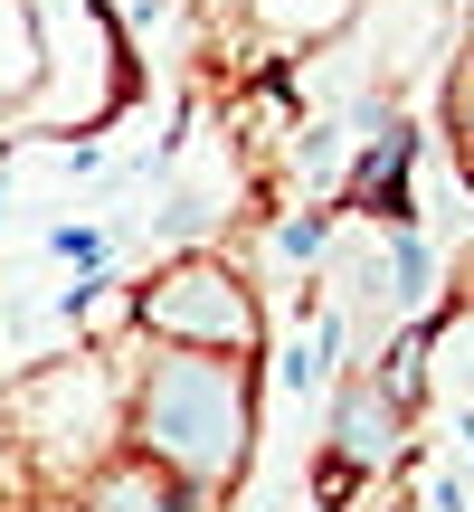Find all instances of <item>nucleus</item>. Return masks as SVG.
Wrapping results in <instances>:
<instances>
[{
	"instance_id": "4",
	"label": "nucleus",
	"mask_w": 474,
	"mask_h": 512,
	"mask_svg": "<svg viewBox=\"0 0 474 512\" xmlns=\"http://www.w3.org/2000/svg\"><path fill=\"white\" fill-rule=\"evenodd\" d=\"M133 332L162 342V351H228V361H256L266 304H256V285L219 247H190V256H171V266H152L143 285H133Z\"/></svg>"
},
{
	"instance_id": "3",
	"label": "nucleus",
	"mask_w": 474,
	"mask_h": 512,
	"mask_svg": "<svg viewBox=\"0 0 474 512\" xmlns=\"http://www.w3.org/2000/svg\"><path fill=\"white\" fill-rule=\"evenodd\" d=\"M10 456H29L48 484H86L105 456H124V380L114 361H48L10 389Z\"/></svg>"
},
{
	"instance_id": "10",
	"label": "nucleus",
	"mask_w": 474,
	"mask_h": 512,
	"mask_svg": "<svg viewBox=\"0 0 474 512\" xmlns=\"http://www.w3.org/2000/svg\"><path fill=\"white\" fill-rule=\"evenodd\" d=\"M446 133H456V162L474 190V48H456V67H446Z\"/></svg>"
},
{
	"instance_id": "8",
	"label": "nucleus",
	"mask_w": 474,
	"mask_h": 512,
	"mask_svg": "<svg viewBox=\"0 0 474 512\" xmlns=\"http://www.w3.org/2000/svg\"><path fill=\"white\" fill-rule=\"evenodd\" d=\"M237 19L266 48H313V38H342L361 19V0H237Z\"/></svg>"
},
{
	"instance_id": "7",
	"label": "nucleus",
	"mask_w": 474,
	"mask_h": 512,
	"mask_svg": "<svg viewBox=\"0 0 474 512\" xmlns=\"http://www.w3.org/2000/svg\"><path fill=\"white\" fill-rule=\"evenodd\" d=\"M437 332H446V313H408V323L380 332V351H370L361 370H370L399 408H427V351H437Z\"/></svg>"
},
{
	"instance_id": "6",
	"label": "nucleus",
	"mask_w": 474,
	"mask_h": 512,
	"mask_svg": "<svg viewBox=\"0 0 474 512\" xmlns=\"http://www.w3.org/2000/svg\"><path fill=\"white\" fill-rule=\"evenodd\" d=\"M76 512H209V503L181 494L162 465H143V456L124 446V456H105V465L86 475V503H76Z\"/></svg>"
},
{
	"instance_id": "5",
	"label": "nucleus",
	"mask_w": 474,
	"mask_h": 512,
	"mask_svg": "<svg viewBox=\"0 0 474 512\" xmlns=\"http://www.w3.org/2000/svg\"><path fill=\"white\" fill-rule=\"evenodd\" d=\"M408 427H418V408H399L370 370H351V380L332 389V418H323V465H313V494H323V503H351V484L399 475V465H408Z\"/></svg>"
},
{
	"instance_id": "2",
	"label": "nucleus",
	"mask_w": 474,
	"mask_h": 512,
	"mask_svg": "<svg viewBox=\"0 0 474 512\" xmlns=\"http://www.w3.org/2000/svg\"><path fill=\"white\" fill-rule=\"evenodd\" d=\"M29 10V95H19L10 124H38V133H86L124 105L133 86V57H124V29H114L105 0H19Z\"/></svg>"
},
{
	"instance_id": "1",
	"label": "nucleus",
	"mask_w": 474,
	"mask_h": 512,
	"mask_svg": "<svg viewBox=\"0 0 474 512\" xmlns=\"http://www.w3.org/2000/svg\"><path fill=\"white\" fill-rule=\"evenodd\" d=\"M124 446L162 465L181 494L219 503L256 456V361L228 351H162L133 332V380H124Z\"/></svg>"
},
{
	"instance_id": "9",
	"label": "nucleus",
	"mask_w": 474,
	"mask_h": 512,
	"mask_svg": "<svg viewBox=\"0 0 474 512\" xmlns=\"http://www.w3.org/2000/svg\"><path fill=\"white\" fill-rule=\"evenodd\" d=\"M29 76H38V57H29V10H19V0H0V114H19Z\"/></svg>"
}]
</instances>
